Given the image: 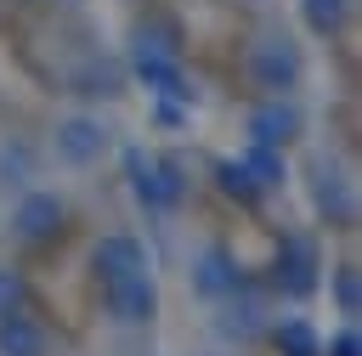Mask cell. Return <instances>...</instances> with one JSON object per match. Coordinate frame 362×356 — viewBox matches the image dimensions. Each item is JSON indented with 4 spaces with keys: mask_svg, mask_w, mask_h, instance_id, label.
Here are the masks:
<instances>
[{
    "mask_svg": "<svg viewBox=\"0 0 362 356\" xmlns=\"http://www.w3.org/2000/svg\"><path fill=\"white\" fill-rule=\"evenodd\" d=\"M130 57H136V73L147 79V90L158 96H192L187 90V73H181V45L164 23H141L130 34Z\"/></svg>",
    "mask_w": 362,
    "mask_h": 356,
    "instance_id": "6da1fadb",
    "label": "cell"
},
{
    "mask_svg": "<svg viewBox=\"0 0 362 356\" xmlns=\"http://www.w3.org/2000/svg\"><path fill=\"white\" fill-rule=\"evenodd\" d=\"M300 73H305V57H300L294 34L266 28V34L249 45V85H255V90H266V96H294V90H300Z\"/></svg>",
    "mask_w": 362,
    "mask_h": 356,
    "instance_id": "7a4b0ae2",
    "label": "cell"
},
{
    "mask_svg": "<svg viewBox=\"0 0 362 356\" xmlns=\"http://www.w3.org/2000/svg\"><path fill=\"white\" fill-rule=\"evenodd\" d=\"M130 186H136V198H141L147 215H170V209H181V198H187L181 164L164 158V153H141V147L130 153Z\"/></svg>",
    "mask_w": 362,
    "mask_h": 356,
    "instance_id": "3957f363",
    "label": "cell"
},
{
    "mask_svg": "<svg viewBox=\"0 0 362 356\" xmlns=\"http://www.w3.org/2000/svg\"><path fill=\"white\" fill-rule=\"evenodd\" d=\"M51 147H57V158H62V164L85 170V164H96V158L113 147V130H107L96 113H62V119H57V130H51Z\"/></svg>",
    "mask_w": 362,
    "mask_h": 356,
    "instance_id": "277c9868",
    "label": "cell"
},
{
    "mask_svg": "<svg viewBox=\"0 0 362 356\" xmlns=\"http://www.w3.org/2000/svg\"><path fill=\"white\" fill-rule=\"evenodd\" d=\"M102 311H107L113 328H147L153 311H158V283H153V271H136V277L102 283Z\"/></svg>",
    "mask_w": 362,
    "mask_h": 356,
    "instance_id": "5b68a950",
    "label": "cell"
},
{
    "mask_svg": "<svg viewBox=\"0 0 362 356\" xmlns=\"http://www.w3.org/2000/svg\"><path fill=\"white\" fill-rule=\"evenodd\" d=\"M62 220H68V203H62V192H51V186H28V192L11 203V232H17L23 243H51V237H62Z\"/></svg>",
    "mask_w": 362,
    "mask_h": 356,
    "instance_id": "8992f818",
    "label": "cell"
},
{
    "mask_svg": "<svg viewBox=\"0 0 362 356\" xmlns=\"http://www.w3.org/2000/svg\"><path fill=\"white\" fill-rule=\"evenodd\" d=\"M300 107L288 102V96H266L255 113H249V141L255 147H288L294 136H300Z\"/></svg>",
    "mask_w": 362,
    "mask_h": 356,
    "instance_id": "52a82bcc",
    "label": "cell"
},
{
    "mask_svg": "<svg viewBox=\"0 0 362 356\" xmlns=\"http://www.w3.org/2000/svg\"><path fill=\"white\" fill-rule=\"evenodd\" d=\"M90 266H96V277H102V283H119V277L147 271V249H141V237H130V232H107V237L96 243Z\"/></svg>",
    "mask_w": 362,
    "mask_h": 356,
    "instance_id": "ba28073f",
    "label": "cell"
},
{
    "mask_svg": "<svg viewBox=\"0 0 362 356\" xmlns=\"http://www.w3.org/2000/svg\"><path fill=\"white\" fill-rule=\"evenodd\" d=\"M317 209H322L334 226H351V215H356V198H351L345 170L328 164V158H317Z\"/></svg>",
    "mask_w": 362,
    "mask_h": 356,
    "instance_id": "9c48e42d",
    "label": "cell"
},
{
    "mask_svg": "<svg viewBox=\"0 0 362 356\" xmlns=\"http://www.w3.org/2000/svg\"><path fill=\"white\" fill-rule=\"evenodd\" d=\"M192 288H198L204 299H226V294H238V271H232L226 249H204V254L192 260Z\"/></svg>",
    "mask_w": 362,
    "mask_h": 356,
    "instance_id": "30bf717a",
    "label": "cell"
},
{
    "mask_svg": "<svg viewBox=\"0 0 362 356\" xmlns=\"http://www.w3.org/2000/svg\"><path fill=\"white\" fill-rule=\"evenodd\" d=\"M0 356H45V328L28 311L0 316Z\"/></svg>",
    "mask_w": 362,
    "mask_h": 356,
    "instance_id": "8fae6325",
    "label": "cell"
},
{
    "mask_svg": "<svg viewBox=\"0 0 362 356\" xmlns=\"http://www.w3.org/2000/svg\"><path fill=\"white\" fill-rule=\"evenodd\" d=\"M300 11L311 23V34H339L351 17V0H300Z\"/></svg>",
    "mask_w": 362,
    "mask_h": 356,
    "instance_id": "7c38bea8",
    "label": "cell"
},
{
    "mask_svg": "<svg viewBox=\"0 0 362 356\" xmlns=\"http://www.w3.org/2000/svg\"><path fill=\"white\" fill-rule=\"evenodd\" d=\"M311 266H317V254H311V243L305 237H288V294H305L311 288Z\"/></svg>",
    "mask_w": 362,
    "mask_h": 356,
    "instance_id": "4fadbf2b",
    "label": "cell"
},
{
    "mask_svg": "<svg viewBox=\"0 0 362 356\" xmlns=\"http://www.w3.org/2000/svg\"><path fill=\"white\" fill-rule=\"evenodd\" d=\"M221 181H226V192H232V198H249V203L266 192V186H260V181H255L243 164H221Z\"/></svg>",
    "mask_w": 362,
    "mask_h": 356,
    "instance_id": "5bb4252c",
    "label": "cell"
},
{
    "mask_svg": "<svg viewBox=\"0 0 362 356\" xmlns=\"http://www.w3.org/2000/svg\"><path fill=\"white\" fill-rule=\"evenodd\" d=\"M334 294H339V316H356V271L351 266L334 271Z\"/></svg>",
    "mask_w": 362,
    "mask_h": 356,
    "instance_id": "9a60e30c",
    "label": "cell"
},
{
    "mask_svg": "<svg viewBox=\"0 0 362 356\" xmlns=\"http://www.w3.org/2000/svg\"><path fill=\"white\" fill-rule=\"evenodd\" d=\"M11 311H23V283L11 271H0V316H11Z\"/></svg>",
    "mask_w": 362,
    "mask_h": 356,
    "instance_id": "2e32d148",
    "label": "cell"
},
{
    "mask_svg": "<svg viewBox=\"0 0 362 356\" xmlns=\"http://www.w3.org/2000/svg\"><path fill=\"white\" fill-rule=\"evenodd\" d=\"M334 356H356V333H351V328L334 333Z\"/></svg>",
    "mask_w": 362,
    "mask_h": 356,
    "instance_id": "e0dca14e",
    "label": "cell"
}]
</instances>
